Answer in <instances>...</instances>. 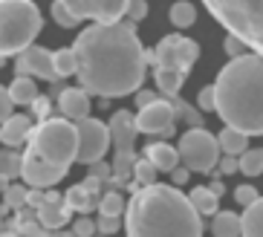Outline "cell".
I'll use <instances>...</instances> for the list:
<instances>
[{"label": "cell", "instance_id": "1", "mask_svg": "<svg viewBox=\"0 0 263 237\" xmlns=\"http://www.w3.org/2000/svg\"><path fill=\"white\" fill-rule=\"evenodd\" d=\"M72 49L78 58V84L90 96H130L145 81V46L139 44L133 21H96L76 38Z\"/></svg>", "mask_w": 263, "mask_h": 237}, {"label": "cell", "instance_id": "2", "mask_svg": "<svg viewBox=\"0 0 263 237\" xmlns=\"http://www.w3.org/2000/svg\"><path fill=\"white\" fill-rule=\"evenodd\" d=\"M191 197L179 185H142L124 211V229L130 237H200L202 220Z\"/></svg>", "mask_w": 263, "mask_h": 237}, {"label": "cell", "instance_id": "3", "mask_svg": "<svg viewBox=\"0 0 263 237\" xmlns=\"http://www.w3.org/2000/svg\"><path fill=\"white\" fill-rule=\"evenodd\" d=\"M217 110L223 124L263 136V55H237L217 72Z\"/></svg>", "mask_w": 263, "mask_h": 237}, {"label": "cell", "instance_id": "4", "mask_svg": "<svg viewBox=\"0 0 263 237\" xmlns=\"http://www.w3.org/2000/svg\"><path fill=\"white\" fill-rule=\"evenodd\" d=\"M202 6L223 29L263 55V0H202Z\"/></svg>", "mask_w": 263, "mask_h": 237}, {"label": "cell", "instance_id": "5", "mask_svg": "<svg viewBox=\"0 0 263 237\" xmlns=\"http://www.w3.org/2000/svg\"><path fill=\"white\" fill-rule=\"evenodd\" d=\"M41 12L32 0H0V52L3 58L21 55L38 38Z\"/></svg>", "mask_w": 263, "mask_h": 237}, {"label": "cell", "instance_id": "6", "mask_svg": "<svg viewBox=\"0 0 263 237\" xmlns=\"http://www.w3.org/2000/svg\"><path fill=\"white\" fill-rule=\"evenodd\" d=\"M29 151L44 156L52 165L70 168L72 162H78V124H72L67 116L58 119H44L29 136Z\"/></svg>", "mask_w": 263, "mask_h": 237}, {"label": "cell", "instance_id": "7", "mask_svg": "<svg viewBox=\"0 0 263 237\" xmlns=\"http://www.w3.org/2000/svg\"><path fill=\"white\" fill-rule=\"evenodd\" d=\"M179 156L182 165H188L191 171L211 174L214 165H220V139L211 136L202 124H197L179 136Z\"/></svg>", "mask_w": 263, "mask_h": 237}, {"label": "cell", "instance_id": "8", "mask_svg": "<svg viewBox=\"0 0 263 237\" xmlns=\"http://www.w3.org/2000/svg\"><path fill=\"white\" fill-rule=\"evenodd\" d=\"M78 162L81 165H93V162L104 159L107 145H113V136H110V124L99 122V119H78Z\"/></svg>", "mask_w": 263, "mask_h": 237}, {"label": "cell", "instance_id": "9", "mask_svg": "<svg viewBox=\"0 0 263 237\" xmlns=\"http://www.w3.org/2000/svg\"><path fill=\"white\" fill-rule=\"evenodd\" d=\"M136 122H139V133H147V136H174L177 130V110L171 104V99H156L154 104L147 107H139L136 113Z\"/></svg>", "mask_w": 263, "mask_h": 237}, {"label": "cell", "instance_id": "10", "mask_svg": "<svg viewBox=\"0 0 263 237\" xmlns=\"http://www.w3.org/2000/svg\"><path fill=\"white\" fill-rule=\"evenodd\" d=\"M76 12L81 21L90 17V21H101V23H116L127 15L133 0H61Z\"/></svg>", "mask_w": 263, "mask_h": 237}, {"label": "cell", "instance_id": "11", "mask_svg": "<svg viewBox=\"0 0 263 237\" xmlns=\"http://www.w3.org/2000/svg\"><path fill=\"white\" fill-rule=\"evenodd\" d=\"M17 76H35V78H44V81H58V67H55V52L44 49V46H26L24 52L17 55L15 61Z\"/></svg>", "mask_w": 263, "mask_h": 237}, {"label": "cell", "instance_id": "12", "mask_svg": "<svg viewBox=\"0 0 263 237\" xmlns=\"http://www.w3.org/2000/svg\"><path fill=\"white\" fill-rule=\"evenodd\" d=\"M70 168H61V165H52L44 156H38L35 151L26 148L24 153V183H29L32 188H52L55 183H61L67 176Z\"/></svg>", "mask_w": 263, "mask_h": 237}, {"label": "cell", "instance_id": "13", "mask_svg": "<svg viewBox=\"0 0 263 237\" xmlns=\"http://www.w3.org/2000/svg\"><path fill=\"white\" fill-rule=\"evenodd\" d=\"M70 211H72V206L67 203V197H61V194H55L47 188V197L38 206V217L44 223V229L47 231L61 229L64 223H70Z\"/></svg>", "mask_w": 263, "mask_h": 237}, {"label": "cell", "instance_id": "14", "mask_svg": "<svg viewBox=\"0 0 263 237\" xmlns=\"http://www.w3.org/2000/svg\"><path fill=\"white\" fill-rule=\"evenodd\" d=\"M32 119L35 116H24V113H15V116H9V119H3V124H0V142L6 148H21L24 142H29L32 130H35Z\"/></svg>", "mask_w": 263, "mask_h": 237}, {"label": "cell", "instance_id": "15", "mask_svg": "<svg viewBox=\"0 0 263 237\" xmlns=\"http://www.w3.org/2000/svg\"><path fill=\"white\" fill-rule=\"evenodd\" d=\"M58 110H61V116H67L72 122L90 116V93L84 87H67L61 93V99H58Z\"/></svg>", "mask_w": 263, "mask_h": 237}, {"label": "cell", "instance_id": "16", "mask_svg": "<svg viewBox=\"0 0 263 237\" xmlns=\"http://www.w3.org/2000/svg\"><path fill=\"white\" fill-rule=\"evenodd\" d=\"M142 153H145V156L154 162L159 171H174V168H177V162H182L179 148H171L168 142H151V145H145V151H142Z\"/></svg>", "mask_w": 263, "mask_h": 237}, {"label": "cell", "instance_id": "17", "mask_svg": "<svg viewBox=\"0 0 263 237\" xmlns=\"http://www.w3.org/2000/svg\"><path fill=\"white\" fill-rule=\"evenodd\" d=\"M220 148H223V153H232V156H240V153L249 151V133L240 127H232V124H226L223 130H220Z\"/></svg>", "mask_w": 263, "mask_h": 237}, {"label": "cell", "instance_id": "18", "mask_svg": "<svg viewBox=\"0 0 263 237\" xmlns=\"http://www.w3.org/2000/svg\"><path fill=\"white\" fill-rule=\"evenodd\" d=\"M185 76L188 72H182V69H177V67H156V72H154L156 87H159L165 96H179Z\"/></svg>", "mask_w": 263, "mask_h": 237}, {"label": "cell", "instance_id": "19", "mask_svg": "<svg viewBox=\"0 0 263 237\" xmlns=\"http://www.w3.org/2000/svg\"><path fill=\"white\" fill-rule=\"evenodd\" d=\"M211 231L217 237H240L243 234V217H237L234 211H217Z\"/></svg>", "mask_w": 263, "mask_h": 237}, {"label": "cell", "instance_id": "20", "mask_svg": "<svg viewBox=\"0 0 263 237\" xmlns=\"http://www.w3.org/2000/svg\"><path fill=\"white\" fill-rule=\"evenodd\" d=\"M188 197H191L194 208H197L202 217H214V214H217V208H220V197H217L211 188H202V185H197V188H194Z\"/></svg>", "mask_w": 263, "mask_h": 237}, {"label": "cell", "instance_id": "21", "mask_svg": "<svg viewBox=\"0 0 263 237\" xmlns=\"http://www.w3.org/2000/svg\"><path fill=\"white\" fill-rule=\"evenodd\" d=\"M0 174H3V185H9L15 176H24V153H15V148H6L0 153Z\"/></svg>", "mask_w": 263, "mask_h": 237}, {"label": "cell", "instance_id": "22", "mask_svg": "<svg viewBox=\"0 0 263 237\" xmlns=\"http://www.w3.org/2000/svg\"><path fill=\"white\" fill-rule=\"evenodd\" d=\"M32 78L35 76H15V81L9 84V93H12V99L17 104H32V101L38 99V84Z\"/></svg>", "mask_w": 263, "mask_h": 237}, {"label": "cell", "instance_id": "23", "mask_svg": "<svg viewBox=\"0 0 263 237\" xmlns=\"http://www.w3.org/2000/svg\"><path fill=\"white\" fill-rule=\"evenodd\" d=\"M243 234L263 237V197H257L252 206H246V214H243Z\"/></svg>", "mask_w": 263, "mask_h": 237}, {"label": "cell", "instance_id": "24", "mask_svg": "<svg viewBox=\"0 0 263 237\" xmlns=\"http://www.w3.org/2000/svg\"><path fill=\"white\" fill-rule=\"evenodd\" d=\"M29 188L32 185L26 183V185H3V211H9V208H24V206H29Z\"/></svg>", "mask_w": 263, "mask_h": 237}, {"label": "cell", "instance_id": "25", "mask_svg": "<svg viewBox=\"0 0 263 237\" xmlns=\"http://www.w3.org/2000/svg\"><path fill=\"white\" fill-rule=\"evenodd\" d=\"M64 197H67V203L72 206V211H78V214H87L90 208L99 206V203H96V197L84 188V183H81V185H72V188L64 194Z\"/></svg>", "mask_w": 263, "mask_h": 237}, {"label": "cell", "instance_id": "26", "mask_svg": "<svg viewBox=\"0 0 263 237\" xmlns=\"http://www.w3.org/2000/svg\"><path fill=\"white\" fill-rule=\"evenodd\" d=\"M168 17L177 29H185V26H191V23L197 21V9H194V3H188V0H179V3L171 6Z\"/></svg>", "mask_w": 263, "mask_h": 237}, {"label": "cell", "instance_id": "27", "mask_svg": "<svg viewBox=\"0 0 263 237\" xmlns=\"http://www.w3.org/2000/svg\"><path fill=\"white\" fill-rule=\"evenodd\" d=\"M240 171L246 176H260L263 174V148H252V151L240 153Z\"/></svg>", "mask_w": 263, "mask_h": 237}, {"label": "cell", "instance_id": "28", "mask_svg": "<svg viewBox=\"0 0 263 237\" xmlns=\"http://www.w3.org/2000/svg\"><path fill=\"white\" fill-rule=\"evenodd\" d=\"M171 104H174V110H177V119H182V122H188L191 127H197V124H202V110L200 107H191L188 101H182L179 96H168Z\"/></svg>", "mask_w": 263, "mask_h": 237}, {"label": "cell", "instance_id": "29", "mask_svg": "<svg viewBox=\"0 0 263 237\" xmlns=\"http://www.w3.org/2000/svg\"><path fill=\"white\" fill-rule=\"evenodd\" d=\"M99 211H101V214H116V217H119L122 211H127V203H124V197L116 191V188H110V191L101 194Z\"/></svg>", "mask_w": 263, "mask_h": 237}, {"label": "cell", "instance_id": "30", "mask_svg": "<svg viewBox=\"0 0 263 237\" xmlns=\"http://www.w3.org/2000/svg\"><path fill=\"white\" fill-rule=\"evenodd\" d=\"M197 55H200V46H197V41H191V38H182V41H179L177 67L182 69V72H188V69L194 67V61H197Z\"/></svg>", "mask_w": 263, "mask_h": 237}, {"label": "cell", "instance_id": "31", "mask_svg": "<svg viewBox=\"0 0 263 237\" xmlns=\"http://www.w3.org/2000/svg\"><path fill=\"white\" fill-rule=\"evenodd\" d=\"M55 67H58V76L67 78V76H76L78 72V58H76V49H58L55 52Z\"/></svg>", "mask_w": 263, "mask_h": 237}, {"label": "cell", "instance_id": "32", "mask_svg": "<svg viewBox=\"0 0 263 237\" xmlns=\"http://www.w3.org/2000/svg\"><path fill=\"white\" fill-rule=\"evenodd\" d=\"M156 171L159 168H156L147 156L145 159H136V165H133V179H136L139 185H154L156 183Z\"/></svg>", "mask_w": 263, "mask_h": 237}, {"label": "cell", "instance_id": "33", "mask_svg": "<svg viewBox=\"0 0 263 237\" xmlns=\"http://www.w3.org/2000/svg\"><path fill=\"white\" fill-rule=\"evenodd\" d=\"M52 17H55V23H61L64 29H72L76 23H81V17H78L67 3H61V0H55L52 3Z\"/></svg>", "mask_w": 263, "mask_h": 237}, {"label": "cell", "instance_id": "34", "mask_svg": "<svg viewBox=\"0 0 263 237\" xmlns=\"http://www.w3.org/2000/svg\"><path fill=\"white\" fill-rule=\"evenodd\" d=\"M32 116L38 119V122H44V119H49V113H52V96H38V99L29 104Z\"/></svg>", "mask_w": 263, "mask_h": 237}, {"label": "cell", "instance_id": "35", "mask_svg": "<svg viewBox=\"0 0 263 237\" xmlns=\"http://www.w3.org/2000/svg\"><path fill=\"white\" fill-rule=\"evenodd\" d=\"M257 197H260V194H257L255 185H237V188H234V199H237V203H240L243 208L252 206V203H255Z\"/></svg>", "mask_w": 263, "mask_h": 237}, {"label": "cell", "instance_id": "36", "mask_svg": "<svg viewBox=\"0 0 263 237\" xmlns=\"http://www.w3.org/2000/svg\"><path fill=\"white\" fill-rule=\"evenodd\" d=\"M197 104H200L202 113L217 110V90H214V84H211V87H202V90H200V99H197Z\"/></svg>", "mask_w": 263, "mask_h": 237}, {"label": "cell", "instance_id": "37", "mask_svg": "<svg viewBox=\"0 0 263 237\" xmlns=\"http://www.w3.org/2000/svg\"><path fill=\"white\" fill-rule=\"evenodd\" d=\"M119 226H122V220H119L116 214H101L99 220H96L99 234H113V231H119Z\"/></svg>", "mask_w": 263, "mask_h": 237}, {"label": "cell", "instance_id": "38", "mask_svg": "<svg viewBox=\"0 0 263 237\" xmlns=\"http://www.w3.org/2000/svg\"><path fill=\"white\" fill-rule=\"evenodd\" d=\"M246 41H240L237 35H232V32H229V38H226V55H229V58H237V55H246Z\"/></svg>", "mask_w": 263, "mask_h": 237}, {"label": "cell", "instance_id": "39", "mask_svg": "<svg viewBox=\"0 0 263 237\" xmlns=\"http://www.w3.org/2000/svg\"><path fill=\"white\" fill-rule=\"evenodd\" d=\"M90 174L93 176H99L101 183H110V176H113V162H104V159H99V162H93V165H90Z\"/></svg>", "mask_w": 263, "mask_h": 237}, {"label": "cell", "instance_id": "40", "mask_svg": "<svg viewBox=\"0 0 263 237\" xmlns=\"http://www.w3.org/2000/svg\"><path fill=\"white\" fill-rule=\"evenodd\" d=\"M17 101L12 99V93H9V87H3L0 90V119H9V116H15L12 113V107H15Z\"/></svg>", "mask_w": 263, "mask_h": 237}, {"label": "cell", "instance_id": "41", "mask_svg": "<svg viewBox=\"0 0 263 237\" xmlns=\"http://www.w3.org/2000/svg\"><path fill=\"white\" fill-rule=\"evenodd\" d=\"M93 231H99V229H96V220H90V217H87V214H81V220H76V223H72V234H78V237H81V234H93Z\"/></svg>", "mask_w": 263, "mask_h": 237}, {"label": "cell", "instance_id": "42", "mask_svg": "<svg viewBox=\"0 0 263 237\" xmlns=\"http://www.w3.org/2000/svg\"><path fill=\"white\" fill-rule=\"evenodd\" d=\"M237 171H240V156L223 153V159H220V174H237Z\"/></svg>", "mask_w": 263, "mask_h": 237}, {"label": "cell", "instance_id": "43", "mask_svg": "<svg viewBox=\"0 0 263 237\" xmlns=\"http://www.w3.org/2000/svg\"><path fill=\"white\" fill-rule=\"evenodd\" d=\"M127 15H130V21H133V23H139L142 17L147 15V3H145V0H133L130 9H127Z\"/></svg>", "mask_w": 263, "mask_h": 237}, {"label": "cell", "instance_id": "44", "mask_svg": "<svg viewBox=\"0 0 263 237\" xmlns=\"http://www.w3.org/2000/svg\"><path fill=\"white\" fill-rule=\"evenodd\" d=\"M171 179H174V185H185L188 179H191V168H188V165L174 168V171H171Z\"/></svg>", "mask_w": 263, "mask_h": 237}, {"label": "cell", "instance_id": "45", "mask_svg": "<svg viewBox=\"0 0 263 237\" xmlns=\"http://www.w3.org/2000/svg\"><path fill=\"white\" fill-rule=\"evenodd\" d=\"M154 101H156V96L151 90H136V107H147Z\"/></svg>", "mask_w": 263, "mask_h": 237}, {"label": "cell", "instance_id": "46", "mask_svg": "<svg viewBox=\"0 0 263 237\" xmlns=\"http://www.w3.org/2000/svg\"><path fill=\"white\" fill-rule=\"evenodd\" d=\"M220 176H223V174L217 171V174H214V183H211V191H214L217 197H223V194H226V185H223V179H220Z\"/></svg>", "mask_w": 263, "mask_h": 237}, {"label": "cell", "instance_id": "47", "mask_svg": "<svg viewBox=\"0 0 263 237\" xmlns=\"http://www.w3.org/2000/svg\"><path fill=\"white\" fill-rule=\"evenodd\" d=\"M49 96H52V99H61V93L67 90V87H61V78H58V81H49Z\"/></svg>", "mask_w": 263, "mask_h": 237}, {"label": "cell", "instance_id": "48", "mask_svg": "<svg viewBox=\"0 0 263 237\" xmlns=\"http://www.w3.org/2000/svg\"><path fill=\"white\" fill-rule=\"evenodd\" d=\"M145 61L156 67V49H145Z\"/></svg>", "mask_w": 263, "mask_h": 237}]
</instances>
